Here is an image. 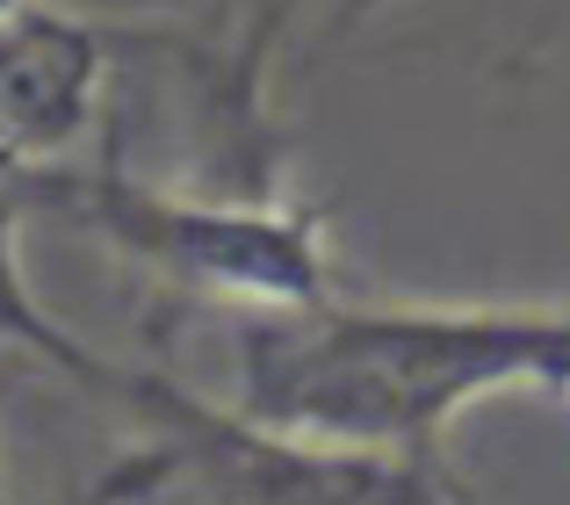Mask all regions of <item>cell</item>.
Returning a JSON list of instances; mask_svg holds the SVG:
<instances>
[{
    "mask_svg": "<svg viewBox=\"0 0 570 505\" xmlns=\"http://www.w3.org/2000/svg\"><path fill=\"white\" fill-rule=\"evenodd\" d=\"M224 405L253 426L333 448L448 463V426L476 397L542 383L570 390L563 310H448V304H289L224 310Z\"/></svg>",
    "mask_w": 570,
    "mask_h": 505,
    "instance_id": "cell-1",
    "label": "cell"
},
{
    "mask_svg": "<svg viewBox=\"0 0 570 505\" xmlns=\"http://www.w3.org/2000/svg\"><path fill=\"white\" fill-rule=\"evenodd\" d=\"M29 217L87 231L116 260L159 275L181 296H209L224 310H289L333 296L325 267V217L275 196H209V188H159L138 181L124 159L101 167H43L8 174Z\"/></svg>",
    "mask_w": 570,
    "mask_h": 505,
    "instance_id": "cell-2",
    "label": "cell"
},
{
    "mask_svg": "<svg viewBox=\"0 0 570 505\" xmlns=\"http://www.w3.org/2000/svg\"><path fill=\"white\" fill-rule=\"evenodd\" d=\"M109 405L138 426L153 498L188 492V505H470L448 463H404V455L275 434V426L238 419L217 397H195L159 368L124 362Z\"/></svg>",
    "mask_w": 570,
    "mask_h": 505,
    "instance_id": "cell-3",
    "label": "cell"
},
{
    "mask_svg": "<svg viewBox=\"0 0 570 505\" xmlns=\"http://www.w3.org/2000/svg\"><path fill=\"white\" fill-rule=\"evenodd\" d=\"M22 217L29 210H22V196H14V181H0V347L29 354L37 368L66 376L72 390H87V397H109V383H116L124 362H109V354H95L87 339H72L66 325L22 289V267H14V231H22Z\"/></svg>",
    "mask_w": 570,
    "mask_h": 505,
    "instance_id": "cell-4",
    "label": "cell"
},
{
    "mask_svg": "<svg viewBox=\"0 0 570 505\" xmlns=\"http://www.w3.org/2000/svg\"><path fill=\"white\" fill-rule=\"evenodd\" d=\"M58 505H101V492H80V498H58Z\"/></svg>",
    "mask_w": 570,
    "mask_h": 505,
    "instance_id": "cell-5",
    "label": "cell"
},
{
    "mask_svg": "<svg viewBox=\"0 0 570 505\" xmlns=\"http://www.w3.org/2000/svg\"><path fill=\"white\" fill-rule=\"evenodd\" d=\"M354 8H368V0H354ZM354 8H347V14H354Z\"/></svg>",
    "mask_w": 570,
    "mask_h": 505,
    "instance_id": "cell-6",
    "label": "cell"
}]
</instances>
